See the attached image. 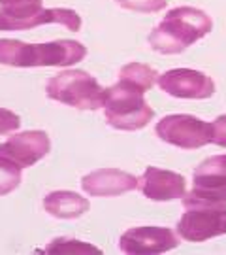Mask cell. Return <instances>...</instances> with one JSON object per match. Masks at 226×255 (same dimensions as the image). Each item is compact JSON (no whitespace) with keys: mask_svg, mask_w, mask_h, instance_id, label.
Listing matches in <instances>:
<instances>
[{"mask_svg":"<svg viewBox=\"0 0 226 255\" xmlns=\"http://www.w3.org/2000/svg\"><path fill=\"white\" fill-rule=\"evenodd\" d=\"M211 28L213 21L206 11L181 6L166 13L162 23L149 34V44L158 53L175 55L202 40L208 32H211Z\"/></svg>","mask_w":226,"mask_h":255,"instance_id":"obj_1","label":"cell"},{"mask_svg":"<svg viewBox=\"0 0 226 255\" xmlns=\"http://www.w3.org/2000/svg\"><path fill=\"white\" fill-rule=\"evenodd\" d=\"M87 47L74 40H57L49 44H25L21 40H0V64L6 66H70L83 61Z\"/></svg>","mask_w":226,"mask_h":255,"instance_id":"obj_2","label":"cell"},{"mask_svg":"<svg viewBox=\"0 0 226 255\" xmlns=\"http://www.w3.org/2000/svg\"><path fill=\"white\" fill-rule=\"evenodd\" d=\"M145 91L138 85L119 80L106 89L104 116L113 128L140 130L154 118V110L145 102Z\"/></svg>","mask_w":226,"mask_h":255,"instance_id":"obj_3","label":"cell"},{"mask_svg":"<svg viewBox=\"0 0 226 255\" xmlns=\"http://www.w3.org/2000/svg\"><path fill=\"white\" fill-rule=\"evenodd\" d=\"M47 97L79 110H98L106 104V89L83 70H64L47 82Z\"/></svg>","mask_w":226,"mask_h":255,"instance_id":"obj_4","label":"cell"},{"mask_svg":"<svg viewBox=\"0 0 226 255\" xmlns=\"http://www.w3.org/2000/svg\"><path fill=\"white\" fill-rule=\"evenodd\" d=\"M185 214L177 221V233L189 242H206L226 235V202L200 201L185 195Z\"/></svg>","mask_w":226,"mask_h":255,"instance_id":"obj_5","label":"cell"},{"mask_svg":"<svg viewBox=\"0 0 226 255\" xmlns=\"http://www.w3.org/2000/svg\"><path fill=\"white\" fill-rule=\"evenodd\" d=\"M156 136L183 149H198L211 142L213 128L200 118L187 114L166 116L156 123Z\"/></svg>","mask_w":226,"mask_h":255,"instance_id":"obj_6","label":"cell"},{"mask_svg":"<svg viewBox=\"0 0 226 255\" xmlns=\"http://www.w3.org/2000/svg\"><path fill=\"white\" fill-rule=\"evenodd\" d=\"M51 149V140L44 130H27L0 144V157L19 168H27L44 159Z\"/></svg>","mask_w":226,"mask_h":255,"instance_id":"obj_7","label":"cell"},{"mask_svg":"<svg viewBox=\"0 0 226 255\" xmlns=\"http://www.w3.org/2000/svg\"><path fill=\"white\" fill-rule=\"evenodd\" d=\"M158 87L175 99H209L215 93L213 80L198 70L175 68L158 76Z\"/></svg>","mask_w":226,"mask_h":255,"instance_id":"obj_8","label":"cell"},{"mask_svg":"<svg viewBox=\"0 0 226 255\" xmlns=\"http://www.w3.org/2000/svg\"><path fill=\"white\" fill-rule=\"evenodd\" d=\"M179 244V238L166 227H134L128 229L119 240L125 254H164Z\"/></svg>","mask_w":226,"mask_h":255,"instance_id":"obj_9","label":"cell"},{"mask_svg":"<svg viewBox=\"0 0 226 255\" xmlns=\"http://www.w3.org/2000/svg\"><path fill=\"white\" fill-rule=\"evenodd\" d=\"M138 187L151 201H173L187 195V183L181 174L154 166H149L138 178Z\"/></svg>","mask_w":226,"mask_h":255,"instance_id":"obj_10","label":"cell"},{"mask_svg":"<svg viewBox=\"0 0 226 255\" xmlns=\"http://www.w3.org/2000/svg\"><path fill=\"white\" fill-rule=\"evenodd\" d=\"M81 187L90 197H115L134 191L138 187V178L115 168H102L83 176Z\"/></svg>","mask_w":226,"mask_h":255,"instance_id":"obj_11","label":"cell"},{"mask_svg":"<svg viewBox=\"0 0 226 255\" xmlns=\"http://www.w3.org/2000/svg\"><path fill=\"white\" fill-rule=\"evenodd\" d=\"M47 23H59L72 32H77L81 28V17L77 11L68 8H42L21 19L0 17V30H28L40 25H47Z\"/></svg>","mask_w":226,"mask_h":255,"instance_id":"obj_12","label":"cell"},{"mask_svg":"<svg viewBox=\"0 0 226 255\" xmlns=\"http://www.w3.org/2000/svg\"><path fill=\"white\" fill-rule=\"evenodd\" d=\"M189 197L200 201L226 202V174L219 168L215 157L202 161L194 170V187Z\"/></svg>","mask_w":226,"mask_h":255,"instance_id":"obj_13","label":"cell"},{"mask_svg":"<svg viewBox=\"0 0 226 255\" xmlns=\"http://www.w3.org/2000/svg\"><path fill=\"white\" fill-rule=\"evenodd\" d=\"M47 214L59 219H75L89 210V201L74 191H53L44 199Z\"/></svg>","mask_w":226,"mask_h":255,"instance_id":"obj_14","label":"cell"},{"mask_svg":"<svg viewBox=\"0 0 226 255\" xmlns=\"http://www.w3.org/2000/svg\"><path fill=\"white\" fill-rule=\"evenodd\" d=\"M119 80H125V82L134 83V85H138L140 89L149 91V89L154 85V82H158V72H156L154 68H151V66H147V64L130 63L121 68Z\"/></svg>","mask_w":226,"mask_h":255,"instance_id":"obj_15","label":"cell"},{"mask_svg":"<svg viewBox=\"0 0 226 255\" xmlns=\"http://www.w3.org/2000/svg\"><path fill=\"white\" fill-rule=\"evenodd\" d=\"M0 17L21 19L42 9V0H0Z\"/></svg>","mask_w":226,"mask_h":255,"instance_id":"obj_16","label":"cell"},{"mask_svg":"<svg viewBox=\"0 0 226 255\" xmlns=\"http://www.w3.org/2000/svg\"><path fill=\"white\" fill-rule=\"evenodd\" d=\"M45 254H102L98 248L89 246L81 240L72 238H55L49 246L45 248Z\"/></svg>","mask_w":226,"mask_h":255,"instance_id":"obj_17","label":"cell"},{"mask_svg":"<svg viewBox=\"0 0 226 255\" xmlns=\"http://www.w3.org/2000/svg\"><path fill=\"white\" fill-rule=\"evenodd\" d=\"M21 183V168L0 157V197L17 189Z\"/></svg>","mask_w":226,"mask_h":255,"instance_id":"obj_18","label":"cell"},{"mask_svg":"<svg viewBox=\"0 0 226 255\" xmlns=\"http://www.w3.org/2000/svg\"><path fill=\"white\" fill-rule=\"evenodd\" d=\"M117 6L142 13H156L166 8V0H115Z\"/></svg>","mask_w":226,"mask_h":255,"instance_id":"obj_19","label":"cell"},{"mask_svg":"<svg viewBox=\"0 0 226 255\" xmlns=\"http://www.w3.org/2000/svg\"><path fill=\"white\" fill-rule=\"evenodd\" d=\"M19 125H21V119L17 114H13L6 108H0V134L13 132L19 128Z\"/></svg>","mask_w":226,"mask_h":255,"instance_id":"obj_20","label":"cell"},{"mask_svg":"<svg viewBox=\"0 0 226 255\" xmlns=\"http://www.w3.org/2000/svg\"><path fill=\"white\" fill-rule=\"evenodd\" d=\"M211 128H213L211 142L221 147H226V114L225 116H219V118L211 123Z\"/></svg>","mask_w":226,"mask_h":255,"instance_id":"obj_21","label":"cell"},{"mask_svg":"<svg viewBox=\"0 0 226 255\" xmlns=\"http://www.w3.org/2000/svg\"><path fill=\"white\" fill-rule=\"evenodd\" d=\"M215 161H217L219 168L226 174V155H215Z\"/></svg>","mask_w":226,"mask_h":255,"instance_id":"obj_22","label":"cell"}]
</instances>
